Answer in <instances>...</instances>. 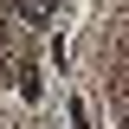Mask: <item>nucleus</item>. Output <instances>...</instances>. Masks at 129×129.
Masks as SVG:
<instances>
[{"label": "nucleus", "instance_id": "f257e3e1", "mask_svg": "<svg viewBox=\"0 0 129 129\" xmlns=\"http://www.w3.org/2000/svg\"><path fill=\"white\" fill-rule=\"evenodd\" d=\"M19 13H26V19H32V26H45V19H52V13H58V0H19Z\"/></svg>", "mask_w": 129, "mask_h": 129}]
</instances>
